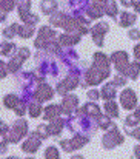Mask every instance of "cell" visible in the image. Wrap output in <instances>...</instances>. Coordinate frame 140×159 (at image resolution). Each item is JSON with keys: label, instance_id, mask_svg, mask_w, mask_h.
Returning a JSON list of instances; mask_svg holds the SVG:
<instances>
[{"label": "cell", "instance_id": "6da1fadb", "mask_svg": "<svg viewBox=\"0 0 140 159\" xmlns=\"http://www.w3.org/2000/svg\"><path fill=\"white\" fill-rule=\"evenodd\" d=\"M28 133V122L26 120H23V119H20V120H17L15 124H14V127L3 136L5 138V141L6 142H19L25 134Z\"/></svg>", "mask_w": 140, "mask_h": 159}, {"label": "cell", "instance_id": "7a4b0ae2", "mask_svg": "<svg viewBox=\"0 0 140 159\" xmlns=\"http://www.w3.org/2000/svg\"><path fill=\"white\" fill-rule=\"evenodd\" d=\"M122 142H123V136L119 133V130L116 127L109 128V133H106L102 139V144L106 150H111V148H114L116 145H119Z\"/></svg>", "mask_w": 140, "mask_h": 159}, {"label": "cell", "instance_id": "3957f363", "mask_svg": "<svg viewBox=\"0 0 140 159\" xmlns=\"http://www.w3.org/2000/svg\"><path fill=\"white\" fill-rule=\"evenodd\" d=\"M111 60L114 62V66L119 73H125L126 68H128V54L125 51H117L111 56Z\"/></svg>", "mask_w": 140, "mask_h": 159}, {"label": "cell", "instance_id": "277c9868", "mask_svg": "<svg viewBox=\"0 0 140 159\" xmlns=\"http://www.w3.org/2000/svg\"><path fill=\"white\" fill-rule=\"evenodd\" d=\"M40 144H42V136H39V133H31L28 141L23 144L22 150L26 153H36L37 148L40 147Z\"/></svg>", "mask_w": 140, "mask_h": 159}, {"label": "cell", "instance_id": "5b68a950", "mask_svg": "<svg viewBox=\"0 0 140 159\" xmlns=\"http://www.w3.org/2000/svg\"><path fill=\"white\" fill-rule=\"evenodd\" d=\"M120 102L122 105L125 107L126 110H133L134 107L137 105V98H136V93L129 88H126L125 91H122L120 94Z\"/></svg>", "mask_w": 140, "mask_h": 159}, {"label": "cell", "instance_id": "8992f818", "mask_svg": "<svg viewBox=\"0 0 140 159\" xmlns=\"http://www.w3.org/2000/svg\"><path fill=\"white\" fill-rule=\"evenodd\" d=\"M77 84H79V77H77L76 74H69L63 82H60V84H59L57 91H59L60 94H66V91H69V90L76 88V87H77Z\"/></svg>", "mask_w": 140, "mask_h": 159}, {"label": "cell", "instance_id": "52a82bcc", "mask_svg": "<svg viewBox=\"0 0 140 159\" xmlns=\"http://www.w3.org/2000/svg\"><path fill=\"white\" fill-rule=\"evenodd\" d=\"M52 96H54V91H52V88H51L49 85H46V84H40V85L37 87V90H36V99H37L39 102L49 101Z\"/></svg>", "mask_w": 140, "mask_h": 159}, {"label": "cell", "instance_id": "ba28073f", "mask_svg": "<svg viewBox=\"0 0 140 159\" xmlns=\"http://www.w3.org/2000/svg\"><path fill=\"white\" fill-rule=\"evenodd\" d=\"M79 40H80V34H62V36H59V43L62 47L76 45V43H79Z\"/></svg>", "mask_w": 140, "mask_h": 159}, {"label": "cell", "instance_id": "9c48e42d", "mask_svg": "<svg viewBox=\"0 0 140 159\" xmlns=\"http://www.w3.org/2000/svg\"><path fill=\"white\" fill-rule=\"evenodd\" d=\"M79 105V99L76 96H65L63 98V111L71 114Z\"/></svg>", "mask_w": 140, "mask_h": 159}, {"label": "cell", "instance_id": "30bf717a", "mask_svg": "<svg viewBox=\"0 0 140 159\" xmlns=\"http://www.w3.org/2000/svg\"><path fill=\"white\" fill-rule=\"evenodd\" d=\"M62 113H65L63 111V108L60 105H49L45 108V113H43V117L45 119H49V120H52V119H57Z\"/></svg>", "mask_w": 140, "mask_h": 159}, {"label": "cell", "instance_id": "8fae6325", "mask_svg": "<svg viewBox=\"0 0 140 159\" xmlns=\"http://www.w3.org/2000/svg\"><path fill=\"white\" fill-rule=\"evenodd\" d=\"M63 127H65V120H62V119H52L51 124H48V128H49L51 134H60Z\"/></svg>", "mask_w": 140, "mask_h": 159}, {"label": "cell", "instance_id": "7c38bea8", "mask_svg": "<svg viewBox=\"0 0 140 159\" xmlns=\"http://www.w3.org/2000/svg\"><path fill=\"white\" fill-rule=\"evenodd\" d=\"M80 111V114H86V116H95V117H98L100 116V108L95 105V104H86V105L83 107L82 110H79Z\"/></svg>", "mask_w": 140, "mask_h": 159}, {"label": "cell", "instance_id": "4fadbf2b", "mask_svg": "<svg viewBox=\"0 0 140 159\" xmlns=\"http://www.w3.org/2000/svg\"><path fill=\"white\" fill-rule=\"evenodd\" d=\"M114 96H116V85H114L112 82L108 84V85H105V87L102 88V98H103V99L111 101V99H114Z\"/></svg>", "mask_w": 140, "mask_h": 159}, {"label": "cell", "instance_id": "5bb4252c", "mask_svg": "<svg viewBox=\"0 0 140 159\" xmlns=\"http://www.w3.org/2000/svg\"><path fill=\"white\" fill-rule=\"evenodd\" d=\"M139 73H140V62L129 63L128 68H126V71H125V74H128V77H131V79H137Z\"/></svg>", "mask_w": 140, "mask_h": 159}, {"label": "cell", "instance_id": "9a60e30c", "mask_svg": "<svg viewBox=\"0 0 140 159\" xmlns=\"http://www.w3.org/2000/svg\"><path fill=\"white\" fill-rule=\"evenodd\" d=\"M40 9L45 12V14H51L57 9V2L55 0H43L40 3Z\"/></svg>", "mask_w": 140, "mask_h": 159}, {"label": "cell", "instance_id": "2e32d148", "mask_svg": "<svg viewBox=\"0 0 140 159\" xmlns=\"http://www.w3.org/2000/svg\"><path fill=\"white\" fill-rule=\"evenodd\" d=\"M66 20H68V17L63 12H55L51 17V25H54V26H65Z\"/></svg>", "mask_w": 140, "mask_h": 159}, {"label": "cell", "instance_id": "e0dca14e", "mask_svg": "<svg viewBox=\"0 0 140 159\" xmlns=\"http://www.w3.org/2000/svg\"><path fill=\"white\" fill-rule=\"evenodd\" d=\"M90 141V138L88 136H74L72 139H69V142H71V147H72V150H76V148H80V147H83L86 142Z\"/></svg>", "mask_w": 140, "mask_h": 159}, {"label": "cell", "instance_id": "ac0fdd59", "mask_svg": "<svg viewBox=\"0 0 140 159\" xmlns=\"http://www.w3.org/2000/svg\"><path fill=\"white\" fill-rule=\"evenodd\" d=\"M34 34V26L33 25H20L19 26V36L20 37H23V39H28V37H31Z\"/></svg>", "mask_w": 140, "mask_h": 159}, {"label": "cell", "instance_id": "d6986e66", "mask_svg": "<svg viewBox=\"0 0 140 159\" xmlns=\"http://www.w3.org/2000/svg\"><path fill=\"white\" fill-rule=\"evenodd\" d=\"M22 63H23V59L17 54V56H15L14 59H11V62L8 63V70H9L11 73H17V71L20 70Z\"/></svg>", "mask_w": 140, "mask_h": 159}, {"label": "cell", "instance_id": "ffe728a7", "mask_svg": "<svg viewBox=\"0 0 140 159\" xmlns=\"http://www.w3.org/2000/svg\"><path fill=\"white\" fill-rule=\"evenodd\" d=\"M105 111H106L108 116H111V117H119V108H117V105H116L114 101H106V104H105Z\"/></svg>", "mask_w": 140, "mask_h": 159}, {"label": "cell", "instance_id": "44dd1931", "mask_svg": "<svg viewBox=\"0 0 140 159\" xmlns=\"http://www.w3.org/2000/svg\"><path fill=\"white\" fill-rule=\"evenodd\" d=\"M19 102H20V99H19L15 94H8V96L3 99V105L6 107V108H15Z\"/></svg>", "mask_w": 140, "mask_h": 159}, {"label": "cell", "instance_id": "7402d4cb", "mask_svg": "<svg viewBox=\"0 0 140 159\" xmlns=\"http://www.w3.org/2000/svg\"><path fill=\"white\" fill-rule=\"evenodd\" d=\"M134 22H136V16L134 14H131V12H123L122 14V19H120V25L122 26H131Z\"/></svg>", "mask_w": 140, "mask_h": 159}, {"label": "cell", "instance_id": "603a6c76", "mask_svg": "<svg viewBox=\"0 0 140 159\" xmlns=\"http://www.w3.org/2000/svg\"><path fill=\"white\" fill-rule=\"evenodd\" d=\"M105 12L111 17L117 16V6H116L114 0H105Z\"/></svg>", "mask_w": 140, "mask_h": 159}, {"label": "cell", "instance_id": "cb8c5ba5", "mask_svg": "<svg viewBox=\"0 0 140 159\" xmlns=\"http://www.w3.org/2000/svg\"><path fill=\"white\" fill-rule=\"evenodd\" d=\"M28 111H29V116H31V117H37V116H40V111H42V105H40V102L37 101V102L29 104Z\"/></svg>", "mask_w": 140, "mask_h": 159}, {"label": "cell", "instance_id": "d4e9b609", "mask_svg": "<svg viewBox=\"0 0 140 159\" xmlns=\"http://www.w3.org/2000/svg\"><path fill=\"white\" fill-rule=\"evenodd\" d=\"M109 30V26H108V23H105V22H102V23H97L95 26H93V30H91V33H93V36L95 34H105L106 31Z\"/></svg>", "mask_w": 140, "mask_h": 159}, {"label": "cell", "instance_id": "484cf974", "mask_svg": "<svg viewBox=\"0 0 140 159\" xmlns=\"http://www.w3.org/2000/svg\"><path fill=\"white\" fill-rule=\"evenodd\" d=\"M14 51H15V45L14 43H9V42L2 43V54L3 56H11Z\"/></svg>", "mask_w": 140, "mask_h": 159}, {"label": "cell", "instance_id": "4316f807", "mask_svg": "<svg viewBox=\"0 0 140 159\" xmlns=\"http://www.w3.org/2000/svg\"><path fill=\"white\" fill-rule=\"evenodd\" d=\"M98 127H102L103 130H108V128H112V124H111V119L108 116H98Z\"/></svg>", "mask_w": 140, "mask_h": 159}, {"label": "cell", "instance_id": "83f0119b", "mask_svg": "<svg viewBox=\"0 0 140 159\" xmlns=\"http://www.w3.org/2000/svg\"><path fill=\"white\" fill-rule=\"evenodd\" d=\"M45 158L46 159H59V152H57V148L55 147H48L46 152H45Z\"/></svg>", "mask_w": 140, "mask_h": 159}, {"label": "cell", "instance_id": "f1b7e54d", "mask_svg": "<svg viewBox=\"0 0 140 159\" xmlns=\"http://www.w3.org/2000/svg\"><path fill=\"white\" fill-rule=\"evenodd\" d=\"M37 133L42 136V139H46V138L51 136L49 128H48V125H45V124H42V125H39V127H37Z\"/></svg>", "mask_w": 140, "mask_h": 159}, {"label": "cell", "instance_id": "f546056e", "mask_svg": "<svg viewBox=\"0 0 140 159\" xmlns=\"http://www.w3.org/2000/svg\"><path fill=\"white\" fill-rule=\"evenodd\" d=\"M15 6V0H2V11H11Z\"/></svg>", "mask_w": 140, "mask_h": 159}, {"label": "cell", "instance_id": "4dcf8cb0", "mask_svg": "<svg viewBox=\"0 0 140 159\" xmlns=\"http://www.w3.org/2000/svg\"><path fill=\"white\" fill-rule=\"evenodd\" d=\"M112 84H114L116 87H122V85H125V84H126V77H125V76H122V74H119V76H116V77H114Z\"/></svg>", "mask_w": 140, "mask_h": 159}, {"label": "cell", "instance_id": "1f68e13d", "mask_svg": "<svg viewBox=\"0 0 140 159\" xmlns=\"http://www.w3.org/2000/svg\"><path fill=\"white\" fill-rule=\"evenodd\" d=\"M60 145H62V148H63L65 152H72V147H71L69 139H62V141H60Z\"/></svg>", "mask_w": 140, "mask_h": 159}, {"label": "cell", "instance_id": "d6a6232c", "mask_svg": "<svg viewBox=\"0 0 140 159\" xmlns=\"http://www.w3.org/2000/svg\"><path fill=\"white\" fill-rule=\"evenodd\" d=\"M125 131H126L128 134H131L133 138H136V139H139L140 141V127L139 128H136V130H128V127H125Z\"/></svg>", "mask_w": 140, "mask_h": 159}, {"label": "cell", "instance_id": "836d02e7", "mask_svg": "<svg viewBox=\"0 0 140 159\" xmlns=\"http://www.w3.org/2000/svg\"><path fill=\"white\" fill-rule=\"evenodd\" d=\"M17 54H19L23 60H26V59L29 57V50H28V48H20V50L17 51Z\"/></svg>", "mask_w": 140, "mask_h": 159}, {"label": "cell", "instance_id": "e575fe53", "mask_svg": "<svg viewBox=\"0 0 140 159\" xmlns=\"http://www.w3.org/2000/svg\"><path fill=\"white\" fill-rule=\"evenodd\" d=\"M128 36H129L131 39H134V40H136V39H140V31L139 30H131Z\"/></svg>", "mask_w": 140, "mask_h": 159}, {"label": "cell", "instance_id": "d590c367", "mask_svg": "<svg viewBox=\"0 0 140 159\" xmlns=\"http://www.w3.org/2000/svg\"><path fill=\"white\" fill-rule=\"evenodd\" d=\"M98 96H100V93H98V91H95V90H91V91H88V98H90V99H93V101L98 99Z\"/></svg>", "mask_w": 140, "mask_h": 159}, {"label": "cell", "instance_id": "8d00e7d4", "mask_svg": "<svg viewBox=\"0 0 140 159\" xmlns=\"http://www.w3.org/2000/svg\"><path fill=\"white\" fill-rule=\"evenodd\" d=\"M134 56H136V57L140 60V45H137V47L134 48Z\"/></svg>", "mask_w": 140, "mask_h": 159}, {"label": "cell", "instance_id": "74e56055", "mask_svg": "<svg viewBox=\"0 0 140 159\" xmlns=\"http://www.w3.org/2000/svg\"><path fill=\"white\" fill-rule=\"evenodd\" d=\"M134 155H136V156H137V158L140 159V145L134 147Z\"/></svg>", "mask_w": 140, "mask_h": 159}, {"label": "cell", "instance_id": "f35d334b", "mask_svg": "<svg viewBox=\"0 0 140 159\" xmlns=\"http://www.w3.org/2000/svg\"><path fill=\"white\" fill-rule=\"evenodd\" d=\"M122 3H123L125 6H131V5H133V0H122Z\"/></svg>", "mask_w": 140, "mask_h": 159}, {"label": "cell", "instance_id": "ab89813d", "mask_svg": "<svg viewBox=\"0 0 140 159\" xmlns=\"http://www.w3.org/2000/svg\"><path fill=\"white\" fill-rule=\"evenodd\" d=\"M2 77H5L6 76V70H5V65H3V62H2V74H0Z\"/></svg>", "mask_w": 140, "mask_h": 159}, {"label": "cell", "instance_id": "60d3db41", "mask_svg": "<svg viewBox=\"0 0 140 159\" xmlns=\"http://www.w3.org/2000/svg\"><path fill=\"white\" fill-rule=\"evenodd\" d=\"M71 159H83V156H80V155H77V156H72Z\"/></svg>", "mask_w": 140, "mask_h": 159}, {"label": "cell", "instance_id": "b9f144b4", "mask_svg": "<svg viewBox=\"0 0 140 159\" xmlns=\"http://www.w3.org/2000/svg\"><path fill=\"white\" fill-rule=\"evenodd\" d=\"M8 159H19V158H14V156H12V158H8Z\"/></svg>", "mask_w": 140, "mask_h": 159}, {"label": "cell", "instance_id": "7bdbcfd3", "mask_svg": "<svg viewBox=\"0 0 140 159\" xmlns=\"http://www.w3.org/2000/svg\"><path fill=\"white\" fill-rule=\"evenodd\" d=\"M28 159H33V158H28Z\"/></svg>", "mask_w": 140, "mask_h": 159}]
</instances>
